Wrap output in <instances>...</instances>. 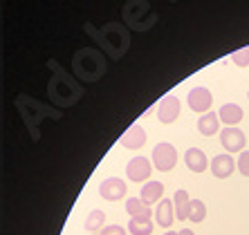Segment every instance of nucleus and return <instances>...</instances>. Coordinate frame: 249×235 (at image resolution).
<instances>
[{
	"label": "nucleus",
	"instance_id": "obj_1",
	"mask_svg": "<svg viewBox=\"0 0 249 235\" xmlns=\"http://www.w3.org/2000/svg\"><path fill=\"white\" fill-rule=\"evenodd\" d=\"M153 168H157L160 172H171L178 164V150L173 144L168 141H160V144L153 148Z\"/></svg>",
	"mask_w": 249,
	"mask_h": 235
},
{
	"label": "nucleus",
	"instance_id": "obj_2",
	"mask_svg": "<svg viewBox=\"0 0 249 235\" xmlns=\"http://www.w3.org/2000/svg\"><path fill=\"white\" fill-rule=\"evenodd\" d=\"M126 175L130 182H151V175H153V161L146 159V157H133V159L128 161L126 166Z\"/></svg>",
	"mask_w": 249,
	"mask_h": 235
},
{
	"label": "nucleus",
	"instance_id": "obj_3",
	"mask_svg": "<svg viewBox=\"0 0 249 235\" xmlns=\"http://www.w3.org/2000/svg\"><path fill=\"white\" fill-rule=\"evenodd\" d=\"M186 103H189V108H191L193 112L207 115V112H211V105H213V97H211L209 87L197 85V87H193V90H189Z\"/></svg>",
	"mask_w": 249,
	"mask_h": 235
},
{
	"label": "nucleus",
	"instance_id": "obj_4",
	"mask_svg": "<svg viewBox=\"0 0 249 235\" xmlns=\"http://www.w3.org/2000/svg\"><path fill=\"white\" fill-rule=\"evenodd\" d=\"M128 193V186L122 177H108L99 184V195L104 197L106 201H119L124 200Z\"/></svg>",
	"mask_w": 249,
	"mask_h": 235
},
{
	"label": "nucleus",
	"instance_id": "obj_5",
	"mask_svg": "<svg viewBox=\"0 0 249 235\" xmlns=\"http://www.w3.org/2000/svg\"><path fill=\"white\" fill-rule=\"evenodd\" d=\"M180 112H182V101L175 94H166L160 101V105H157V119H160V123H173V121H178Z\"/></svg>",
	"mask_w": 249,
	"mask_h": 235
},
{
	"label": "nucleus",
	"instance_id": "obj_6",
	"mask_svg": "<svg viewBox=\"0 0 249 235\" xmlns=\"http://www.w3.org/2000/svg\"><path fill=\"white\" fill-rule=\"evenodd\" d=\"M220 144L229 155H233V152H243L247 139H245V132L240 130V128H222L220 130Z\"/></svg>",
	"mask_w": 249,
	"mask_h": 235
},
{
	"label": "nucleus",
	"instance_id": "obj_7",
	"mask_svg": "<svg viewBox=\"0 0 249 235\" xmlns=\"http://www.w3.org/2000/svg\"><path fill=\"white\" fill-rule=\"evenodd\" d=\"M209 170H211V175H213V177H218V179L231 177L233 170H236V159H233L229 152L215 155L213 159H211V164H209Z\"/></svg>",
	"mask_w": 249,
	"mask_h": 235
},
{
	"label": "nucleus",
	"instance_id": "obj_8",
	"mask_svg": "<svg viewBox=\"0 0 249 235\" xmlns=\"http://www.w3.org/2000/svg\"><path fill=\"white\" fill-rule=\"evenodd\" d=\"M119 141H122V146H124V148H128V150H139V148H144L148 139H146V130H144V128L135 123V126H130L126 132H124Z\"/></svg>",
	"mask_w": 249,
	"mask_h": 235
},
{
	"label": "nucleus",
	"instance_id": "obj_9",
	"mask_svg": "<svg viewBox=\"0 0 249 235\" xmlns=\"http://www.w3.org/2000/svg\"><path fill=\"white\" fill-rule=\"evenodd\" d=\"M155 211V222L160 229H171L175 222V208H173V200H162L157 204Z\"/></svg>",
	"mask_w": 249,
	"mask_h": 235
},
{
	"label": "nucleus",
	"instance_id": "obj_10",
	"mask_svg": "<svg viewBox=\"0 0 249 235\" xmlns=\"http://www.w3.org/2000/svg\"><path fill=\"white\" fill-rule=\"evenodd\" d=\"M184 164H186V168L191 172H204L209 168V157L204 155V150H200V148H189L184 152Z\"/></svg>",
	"mask_w": 249,
	"mask_h": 235
},
{
	"label": "nucleus",
	"instance_id": "obj_11",
	"mask_svg": "<svg viewBox=\"0 0 249 235\" xmlns=\"http://www.w3.org/2000/svg\"><path fill=\"white\" fill-rule=\"evenodd\" d=\"M139 200L144 201L146 206H153V204H160L164 200V184L162 182H146L142 186V195Z\"/></svg>",
	"mask_w": 249,
	"mask_h": 235
},
{
	"label": "nucleus",
	"instance_id": "obj_12",
	"mask_svg": "<svg viewBox=\"0 0 249 235\" xmlns=\"http://www.w3.org/2000/svg\"><path fill=\"white\" fill-rule=\"evenodd\" d=\"M218 117H220V123H225V128H238L245 112L238 103H225L220 108V112H218Z\"/></svg>",
	"mask_w": 249,
	"mask_h": 235
},
{
	"label": "nucleus",
	"instance_id": "obj_13",
	"mask_svg": "<svg viewBox=\"0 0 249 235\" xmlns=\"http://www.w3.org/2000/svg\"><path fill=\"white\" fill-rule=\"evenodd\" d=\"M197 132L204 134V137H213V134H220V117L218 112H207L197 119Z\"/></svg>",
	"mask_w": 249,
	"mask_h": 235
},
{
	"label": "nucleus",
	"instance_id": "obj_14",
	"mask_svg": "<svg viewBox=\"0 0 249 235\" xmlns=\"http://www.w3.org/2000/svg\"><path fill=\"white\" fill-rule=\"evenodd\" d=\"M173 208H175V219H180V222L189 219V211H191V197H189V190H184V188L175 190Z\"/></svg>",
	"mask_w": 249,
	"mask_h": 235
},
{
	"label": "nucleus",
	"instance_id": "obj_15",
	"mask_svg": "<svg viewBox=\"0 0 249 235\" xmlns=\"http://www.w3.org/2000/svg\"><path fill=\"white\" fill-rule=\"evenodd\" d=\"M126 213L135 219H151L153 215H155V211H153L151 206H146L139 197H128L126 200Z\"/></svg>",
	"mask_w": 249,
	"mask_h": 235
},
{
	"label": "nucleus",
	"instance_id": "obj_16",
	"mask_svg": "<svg viewBox=\"0 0 249 235\" xmlns=\"http://www.w3.org/2000/svg\"><path fill=\"white\" fill-rule=\"evenodd\" d=\"M126 231L130 235H153V222L151 219H135V218H130Z\"/></svg>",
	"mask_w": 249,
	"mask_h": 235
},
{
	"label": "nucleus",
	"instance_id": "obj_17",
	"mask_svg": "<svg viewBox=\"0 0 249 235\" xmlns=\"http://www.w3.org/2000/svg\"><path fill=\"white\" fill-rule=\"evenodd\" d=\"M106 226V213L94 208V211L88 213L86 218V231H101Z\"/></svg>",
	"mask_w": 249,
	"mask_h": 235
},
{
	"label": "nucleus",
	"instance_id": "obj_18",
	"mask_svg": "<svg viewBox=\"0 0 249 235\" xmlns=\"http://www.w3.org/2000/svg\"><path fill=\"white\" fill-rule=\"evenodd\" d=\"M207 218V204L202 200H191V211H189V222L200 224Z\"/></svg>",
	"mask_w": 249,
	"mask_h": 235
},
{
	"label": "nucleus",
	"instance_id": "obj_19",
	"mask_svg": "<svg viewBox=\"0 0 249 235\" xmlns=\"http://www.w3.org/2000/svg\"><path fill=\"white\" fill-rule=\"evenodd\" d=\"M231 63H236L238 67H249V45L231 54Z\"/></svg>",
	"mask_w": 249,
	"mask_h": 235
},
{
	"label": "nucleus",
	"instance_id": "obj_20",
	"mask_svg": "<svg viewBox=\"0 0 249 235\" xmlns=\"http://www.w3.org/2000/svg\"><path fill=\"white\" fill-rule=\"evenodd\" d=\"M236 168L240 170V175L249 177V150H243V155L238 157V161H236Z\"/></svg>",
	"mask_w": 249,
	"mask_h": 235
},
{
	"label": "nucleus",
	"instance_id": "obj_21",
	"mask_svg": "<svg viewBox=\"0 0 249 235\" xmlns=\"http://www.w3.org/2000/svg\"><path fill=\"white\" fill-rule=\"evenodd\" d=\"M128 231L124 229V226H119V224H112V226H104L101 229V235H126Z\"/></svg>",
	"mask_w": 249,
	"mask_h": 235
},
{
	"label": "nucleus",
	"instance_id": "obj_22",
	"mask_svg": "<svg viewBox=\"0 0 249 235\" xmlns=\"http://www.w3.org/2000/svg\"><path fill=\"white\" fill-rule=\"evenodd\" d=\"M178 235H196V233H193L191 229H182V231H180V233H178Z\"/></svg>",
	"mask_w": 249,
	"mask_h": 235
},
{
	"label": "nucleus",
	"instance_id": "obj_23",
	"mask_svg": "<svg viewBox=\"0 0 249 235\" xmlns=\"http://www.w3.org/2000/svg\"><path fill=\"white\" fill-rule=\"evenodd\" d=\"M162 235H178L175 231H166V233H162Z\"/></svg>",
	"mask_w": 249,
	"mask_h": 235
},
{
	"label": "nucleus",
	"instance_id": "obj_24",
	"mask_svg": "<svg viewBox=\"0 0 249 235\" xmlns=\"http://www.w3.org/2000/svg\"><path fill=\"white\" fill-rule=\"evenodd\" d=\"M247 99H249V92H247Z\"/></svg>",
	"mask_w": 249,
	"mask_h": 235
}]
</instances>
